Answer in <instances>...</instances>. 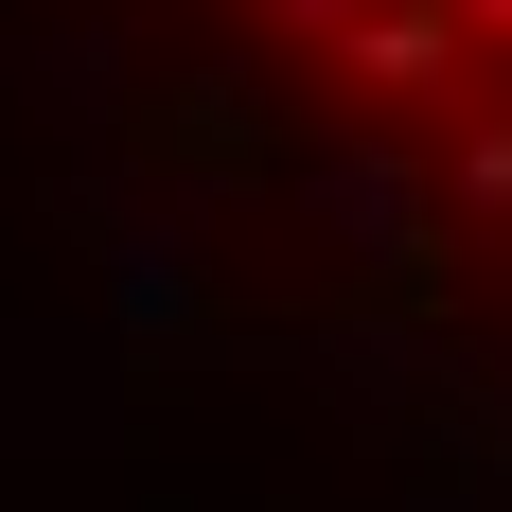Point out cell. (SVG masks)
Instances as JSON below:
<instances>
[{
    "label": "cell",
    "mask_w": 512,
    "mask_h": 512,
    "mask_svg": "<svg viewBox=\"0 0 512 512\" xmlns=\"http://www.w3.org/2000/svg\"><path fill=\"white\" fill-rule=\"evenodd\" d=\"M460 0H354V18H336V71H354L371 106H442L460 89Z\"/></svg>",
    "instance_id": "1"
},
{
    "label": "cell",
    "mask_w": 512,
    "mask_h": 512,
    "mask_svg": "<svg viewBox=\"0 0 512 512\" xmlns=\"http://www.w3.org/2000/svg\"><path fill=\"white\" fill-rule=\"evenodd\" d=\"M442 177H460V212H512V106H495V124H460Z\"/></svg>",
    "instance_id": "2"
},
{
    "label": "cell",
    "mask_w": 512,
    "mask_h": 512,
    "mask_svg": "<svg viewBox=\"0 0 512 512\" xmlns=\"http://www.w3.org/2000/svg\"><path fill=\"white\" fill-rule=\"evenodd\" d=\"M248 18H301V36H336V18H354V0H248Z\"/></svg>",
    "instance_id": "3"
},
{
    "label": "cell",
    "mask_w": 512,
    "mask_h": 512,
    "mask_svg": "<svg viewBox=\"0 0 512 512\" xmlns=\"http://www.w3.org/2000/svg\"><path fill=\"white\" fill-rule=\"evenodd\" d=\"M460 36H477V53H512V0H460Z\"/></svg>",
    "instance_id": "4"
}]
</instances>
